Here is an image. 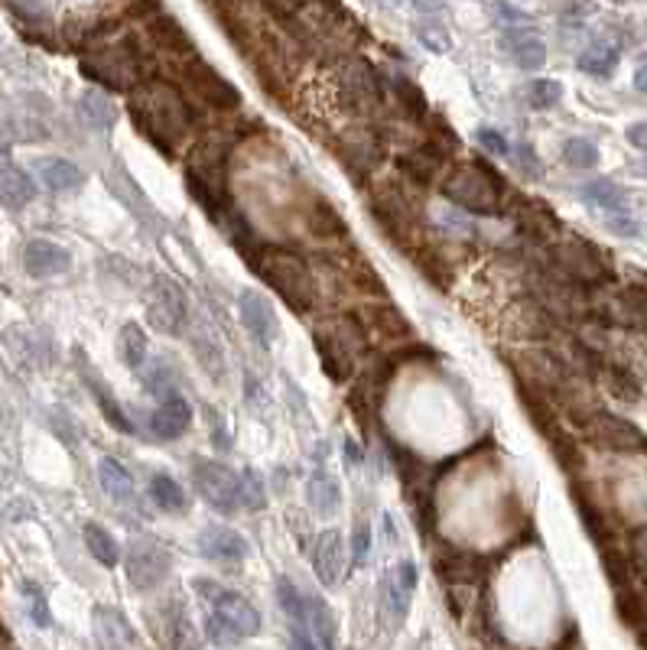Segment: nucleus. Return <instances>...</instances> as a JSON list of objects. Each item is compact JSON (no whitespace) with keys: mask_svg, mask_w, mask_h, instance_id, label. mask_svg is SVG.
Here are the masks:
<instances>
[{"mask_svg":"<svg viewBox=\"0 0 647 650\" xmlns=\"http://www.w3.org/2000/svg\"><path fill=\"white\" fill-rule=\"evenodd\" d=\"M127 111H131L140 134L163 153H176L196 124L192 104L170 82H144L137 91H131V108Z\"/></svg>","mask_w":647,"mask_h":650,"instance_id":"1","label":"nucleus"},{"mask_svg":"<svg viewBox=\"0 0 647 650\" xmlns=\"http://www.w3.org/2000/svg\"><path fill=\"white\" fill-rule=\"evenodd\" d=\"M251 264L257 270V277H261L296 316L313 312L319 286L303 257H296L293 251H280V247H261Z\"/></svg>","mask_w":647,"mask_h":650,"instance_id":"2","label":"nucleus"},{"mask_svg":"<svg viewBox=\"0 0 647 650\" xmlns=\"http://www.w3.org/2000/svg\"><path fill=\"white\" fill-rule=\"evenodd\" d=\"M82 72L111 91H137L144 82H150L144 69V52L131 33L88 49L82 56Z\"/></svg>","mask_w":647,"mask_h":650,"instance_id":"3","label":"nucleus"},{"mask_svg":"<svg viewBox=\"0 0 647 650\" xmlns=\"http://www.w3.org/2000/svg\"><path fill=\"white\" fill-rule=\"evenodd\" d=\"M225 169H228V143L225 140L205 137L192 147L189 163H186V182H189L192 199L202 202V208L212 218H222L228 212Z\"/></svg>","mask_w":647,"mask_h":650,"instance_id":"4","label":"nucleus"},{"mask_svg":"<svg viewBox=\"0 0 647 650\" xmlns=\"http://www.w3.org/2000/svg\"><path fill=\"white\" fill-rule=\"evenodd\" d=\"M368 332L355 316H335L326 329H316V351L322 358V368L332 381H348L355 374L361 355L368 351Z\"/></svg>","mask_w":647,"mask_h":650,"instance_id":"5","label":"nucleus"},{"mask_svg":"<svg viewBox=\"0 0 647 650\" xmlns=\"http://www.w3.org/2000/svg\"><path fill=\"white\" fill-rule=\"evenodd\" d=\"M443 195L469 215L495 218L501 212V182L485 166L465 163L443 182Z\"/></svg>","mask_w":647,"mask_h":650,"instance_id":"6","label":"nucleus"},{"mask_svg":"<svg viewBox=\"0 0 647 650\" xmlns=\"http://www.w3.org/2000/svg\"><path fill=\"white\" fill-rule=\"evenodd\" d=\"M335 98L345 111L358 117H371L384 104V78L365 59H348L332 75Z\"/></svg>","mask_w":647,"mask_h":650,"instance_id":"7","label":"nucleus"},{"mask_svg":"<svg viewBox=\"0 0 647 650\" xmlns=\"http://www.w3.org/2000/svg\"><path fill=\"white\" fill-rule=\"evenodd\" d=\"M371 215L387 231V238L400 247H410L420 234V212L413 199L397 186L394 179L381 182L371 195Z\"/></svg>","mask_w":647,"mask_h":650,"instance_id":"8","label":"nucleus"},{"mask_svg":"<svg viewBox=\"0 0 647 650\" xmlns=\"http://www.w3.org/2000/svg\"><path fill=\"white\" fill-rule=\"evenodd\" d=\"M170 569H173V553L163 540L150 537V533H137V537L127 540L124 572H127V582L137 592H153L157 585L166 582Z\"/></svg>","mask_w":647,"mask_h":650,"instance_id":"9","label":"nucleus"},{"mask_svg":"<svg viewBox=\"0 0 647 650\" xmlns=\"http://www.w3.org/2000/svg\"><path fill=\"white\" fill-rule=\"evenodd\" d=\"M192 589L212 605V615L218 621H225L238 637H254L257 631H261V611H257L241 592L225 589V585H218L212 579H196L192 582Z\"/></svg>","mask_w":647,"mask_h":650,"instance_id":"10","label":"nucleus"},{"mask_svg":"<svg viewBox=\"0 0 647 650\" xmlns=\"http://www.w3.org/2000/svg\"><path fill=\"white\" fill-rule=\"evenodd\" d=\"M179 78H183L189 95L196 98L199 104H205V108H212V111H235L241 104L238 85L228 82V78L218 72L215 65L205 62L202 56L192 59L189 65H183V69H179Z\"/></svg>","mask_w":647,"mask_h":650,"instance_id":"11","label":"nucleus"},{"mask_svg":"<svg viewBox=\"0 0 647 650\" xmlns=\"http://www.w3.org/2000/svg\"><path fill=\"white\" fill-rule=\"evenodd\" d=\"M147 319L163 335H179L189 319L186 290L173 277H166V273H157L147 286Z\"/></svg>","mask_w":647,"mask_h":650,"instance_id":"12","label":"nucleus"},{"mask_svg":"<svg viewBox=\"0 0 647 650\" xmlns=\"http://www.w3.org/2000/svg\"><path fill=\"white\" fill-rule=\"evenodd\" d=\"M192 481H196L199 498L212 507L215 514L238 511V472H231L225 462L215 459H192Z\"/></svg>","mask_w":647,"mask_h":650,"instance_id":"13","label":"nucleus"},{"mask_svg":"<svg viewBox=\"0 0 647 650\" xmlns=\"http://www.w3.org/2000/svg\"><path fill=\"white\" fill-rule=\"evenodd\" d=\"M550 254H553L556 270H560L569 283L592 286V283H599V280L608 277L602 254L595 251L592 244L579 241V238H566V241H560V244H553Z\"/></svg>","mask_w":647,"mask_h":650,"instance_id":"14","label":"nucleus"},{"mask_svg":"<svg viewBox=\"0 0 647 650\" xmlns=\"http://www.w3.org/2000/svg\"><path fill=\"white\" fill-rule=\"evenodd\" d=\"M586 436L602 449H615V452H641L647 449V436L638 426L621 420L615 413H592L586 420Z\"/></svg>","mask_w":647,"mask_h":650,"instance_id":"15","label":"nucleus"},{"mask_svg":"<svg viewBox=\"0 0 647 650\" xmlns=\"http://www.w3.org/2000/svg\"><path fill=\"white\" fill-rule=\"evenodd\" d=\"M238 319L264 348L274 345L280 338V322H277V309L274 303L261 293V290H241L238 293Z\"/></svg>","mask_w":647,"mask_h":650,"instance_id":"16","label":"nucleus"},{"mask_svg":"<svg viewBox=\"0 0 647 650\" xmlns=\"http://www.w3.org/2000/svg\"><path fill=\"white\" fill-rule=\"evenodd\" d=\"M92 634H95L98 650H134L137 647V634L131 628V621H127L121 608H111V605H95Z\"/></svg>","mask_w":647,"mask_h":650,"instance_id":"17","label":"nucleus"},{"mask_svg":"<svg viewBox=\"0 0 647 650\" xmlns=\"http://www.w3.org/2000/svg\"><path fill=\"white\" fill-rule=\"evenodd\" d=\"M196 550L199 556L212 559V563H241V559H248L251 543L238 530H231L225 524H212L199 533Z\"/></svg>","mask_w":647,"mask_h":650,"instance_id":"18","label":"nucleus"},{"mask_svg":"<svg viewBox=\"0 0 647 650\" xmlns=\"http://www.w3.org/2000/svg\"><path fill=\"white\" fill-rule=\"evenodd\" d=\"M417 589V563L413 559H400L394 569L384 572L381 579V598L394 621H404L410 611V595Z\"/></svg>","mask_w":647,"mask_h":650,"instance_id":"19","label":"nucleus"},{"mask_svg":"<svg viewBox=\"0 0 647 650\" xmlns=\"http://www.w3.org/2000/svg\"><path fill=\"white\" fill-rule=\"evenodd\" d=\"M23 267H27L30 277L36 280H49V277H62V273L72 270V254L56 241L36 238L23 247Z\"/></svg>","mask_w":647,"mask_h":650,"instance_id":"20","label":"nucleus"},{"mask_svg":"<svg viewBox=\"0 0 647 650\" xmlns=\"http://www.w3.org/2000/svg\"><path fill=\"white\" fill-rule=\"evenodd\" d=\"M339 156H342V163L352 166L358 176H368L384 156V137L374 134V130H368V127H358L339 143Z\"/></svg>","mask_w":647,"mask_h":650,"instance_id":"21","label":"nucleus"},{"mask_svg":"<svg viewBox=\"0 0 647 650\" xmlns=\"http://www.w3.org/2000/svg\"><path fill=\"white\" fill-rule=\"evenodd\" d=\"M313 569H316V579L332 589V585L342 582V572H345V540L339 530H322L316 537L313 546Z\"/></svg>","mask_w":647,"mask_h":650,"instance_id":"22","label":"nucleus"},{"mask_svg":"<svg viewBox=\"0 0 647 650\" xmlns=\"http://www.w3.org/2000/svg\"><path fill=\"white\" fill-rule=\"evenodd\" d=\"M189 426H192V407H189V400L179 397V394L170 397V400H163L147 420L150 436L160 439V442H173L179 436H186Z\"/></svg>","mask_w":647,"mask_h":650,"instance_id":"23","label":"nucleus"},{"mask_svg":"<svg viewBox=\"0 0 647 650\" xmlns=\"http://www.w3.org/2000/svg\"><path fill=\"white\" fill-rule=\"evenodd\" d=\"M449 160V156L436 147V143H420V147H413L410 153L400 156V173H404L413 186H430V182L439 179V173H443V163Z\"/></svg>","mask_w":647,"mask_h":650,"instance_id":"24","label":"nucleus"},{"mask_svg":"<svg viewBox=\"0 0 647 650\" xmlns=\"http://www.w3.org/2000/svg\"><path fill=\"white\" fill-rule=\"evenodd\" d=\"M300 215H303L306 231L319 241H335L345 234V221L339 215V208H335L329 199H322V195H309L300 208Z\"/></svg>","mask_w":647,"mask_h":650,"instance_id":"25","label":"nucleus"},{"mask_svg":"<svg viewBox=\"0 0 647 650\" xmlns=\"http://www.w3.org/2000/svg\"><path fill=\"white\" fill-rule=\"evenodd\" d=\"M358 319L365 325L368 338L381 335V342H410L413 338L410 322L400 316V309L394 306H371L365 309V316H358Z\"/></svg>","mask_w":647,"mask_h":650,"instance_id":"26","label":"nucleus"},{"mask_svg":"<svg viewBox=\"0 0 647 650\" xmlns=\"http://www.w3.org/2000/svg\"><path fill=\"white\" fill-rule=\"evenodd\" d=\"M504 49H508V59L524 72H537L540 65L547 62V46H543V39H537L527 26L504 30Z\"/></svg>","mask_w":647,"mask_h":650,"instance_id":"27","label":"nucleus"},{"mask_svg":"<svg viewBox=\"0 0 647 650\" xmlns=\"http://www.w3.org/2000/svg\"><path fill=\"white\" fill-rule=\"evenodd\" d=\"M436 569H439V576L452 585H469V582L482 579V556L459 550V546H449V550L436 556Z\"/></svg>","mask_w":647,"mask_h":650,"instance_id":"28","label":"nucleus"},{"mask_svg":"<svg viewBox=\"0 0 647 650\" xmlns=\"http://www.w3.org/2000/svg\"><path fill=\"white\" fill-rule=\"evenodd\" d=\"M306 501L319 517H335V514H339V507H342L339 478L329 475L326 468H316V472L309 475V481H306Z\"/></svg>","mask_w":647,"mask_h":650,"instance_id":"29","label":"nucleus"},{"mask_svg":"<svg viewBox=\"0 0 647 650\" xmlns=\"http://www.w3.org/2000/svg\"><path fill=\"white\" fill-rule=\"evenodd\" d=\"M82 377H85V384L92 387V397L98 400V407H101V413H105V420H108V426L111 429H118V433H134V423L127 420V413H124V407L118 400H114V394H111V387L101 381V374L95 371L92 374V368L82 361Z\"/></svg>","mask_w":647,"mask_h":650,"instance_id":"30","label":"nucleus"},{"mask_svg":"<svg viewBox=\"0 0 647 650\" xmlns=\"http://www.w3.org/2000/svg\"><path fill=\"white\" fill-rule=\"evenodd\" d=\"M98 481L105 494L114 501V504H134L137 501V488H134V475L127 472V468L105 455V459L98 462Z\"/></svg>","mask_w":647,"mask_h":650,"instance_id":"31","label":"nucleus"},{"mask_svg":"<svg viewBox=\"0 0 647 650\" xmlns=\"http://www.w3.org/2000/svg\"><path fill=\"white\" fill-rule=\"evenodd\" d=\"M36 199V186L33 179L23 173L17 163L0 160V202L7 208H23Z\"/></svg>","mask_w":647,"mask_h":650,"instance_id":"32","label":"nucleus"},{"mask_svg":"<svg viewBox=\"0 0 647 650\" xmlns=\"http://www.w3.org/2000/svg\"><path fill=\"white\" fill-rule=\"evenodd\" d=\"M40 179H43V186L49 192H62V195H66V192H79L85 186L82 166H75L72 160H59V156L40 163Z\"/></svg>","mask_w":647,"mask_h":650,"instance_id":"33","label":"nucleus"},{"mask_svg":"<svg viewBox=\"0 0 647 650\" xmlns=\"http://www.w3.org/2000/svg\"><path fill=\"white\" fill-rule=\"evenodd\" d=\"M150 501L160 507L163 514H186L189 507V494L173 475H153L150 478Z\"/></svg>","mask_w":647,"mask_h":650,"instance_id":"34","label":"nucleus"},{"mask_svg":"<svg viewBox=\"0 0 647 650\" xmlns=\"http://www.w3.org/2000/svg\"><path fill=\"white\" fill-rule=\"evenodd\" d=\"M306 624H313L316 641L326 650H332L335 641H339V624H335L332 608L319 595H306Z\"/></svg>","mask_w":647,"mask_h":650,"instance_id":"35","label":"nucleus"},{"mask_svg":"<svg viewBox=\"0 0 647 650\" xmlns=\"http://www.w3.org/2000/svg\"><path fill=\"white\" fill-rule=\"evenodd\" d=\"M579 195L589 205L605 208L608 215L625 212V189H621L618 182H612V179H592V182H586V186L579 189Z\"/></svg>","mask_w":647,"mask_h":650,"instance_id":"36","label":"nucleus"},{"mask_svg":"<svg viewBox=\"0 0 647 650\" xmlns=\"http://www.w3.org/2000/svg\"><path fill=\"white\" fill-rule=\"evenodd\" d=\"M82 540H85V546H88V553H92L101 566L114 569V566L121 563V546H118V540H114L111 533L101 527V524H85Z\"/></svg>","mask_w":647,"mask_h":650,"instance_id":"37","label":"nucleus"},{"mask_svg":"<svg viewBox=\"0 0 647 650\" xmlns=\"http://www.w3.org/2000/svg\"><path fill=\"white\" fill-rule=\"evenodd\" d=\"M118 351L131 371H140L147 361V332L137 322H124L118 332Z\"/></svg>","mask_w":647,"mask_h":650,"instance_id":"38","label":"nucleus"},{"mask_svg":"<svg viewBox=\"0 0 647 650\" xmlns=\"http://www.w3.org/2000/svg\"><path fill=\"white\" fill-rule=\"evenodd\" d=\"M576 65L582 72H589L595 78H605V75H612L615 72V65H618V46L612 43H592L579 52V59Z\"/></svg>","mask_w":647,"mask_h":650,"instance_id":"39","label":"nucleus"},{"mask_svg":"<svg viewBox=\"0 0 647 650\" xmlns=\"http://www.w3.org/2000/svg\"><path fill=\"white\" fill-rule=\"evenodd\" d=\"M517 225H521L527 234H534V238H543L550 228H560V225H556L553 212H550V205L534 202V199H527L521 212H517Z\"/></svg>","mask_w":647,"mask_h":650,"instance_id":"40","label":"nucleus"},{"mask_svg":"<svg viewBox=\"0 0 647 650\" xmlns=\"http://www.w3.org/2000/svg\"><path fill=\"white\" fill-rule=\"evenodd\" d=\"M238 504L248 507V511H264L267 507V488L257 468H244L238 475Z\"/></svg>","mask_w":647,"mask_h":650,"instance_id":"41","label":"nucleus"},{"mask_svg":"<svg viewBox=\"0 0 647 650\" xmlns=\"http://www.w3.org/2000/svg\"><path fill=\"white\" fill-rule=\"evenodd\" d=\"M524 98L534 111H550L563 101V85L553 82V78H534V82L524 88Z\"/></svg>","mask_w":647,"mask_h":650,"instance_id":"42","label":"nucleus"},{"mask_svg":"<svg viewBox=\"0 0 647 650\" xmlns=\"http://www.w3.org/2000/svg\"><path fill=\"white\" fill-rule=\"evenodd\" d=\"M277 602L293 624H306V595L287 576H277Z\"/></svg>","mask_w":647,"mask_h":650,"instance_id":"43","label":"nucleus"},{"mask_svg":"<svg viewBox=\"0 0 647 650\" xmlns=\"http://www.w3.org/2000/svg\"><path fill=\"white\" fill-rule=\"evenodd\" d=\"M563 160L573 169H592L599 166V147L586 137H573L563 143Z\"/></svg>","mask_w":647,"mask_h":650,"instance_id":"44","label":"nucleus"},{"mask_svg":"<svg viewBox=\"0 0 647 650\" xmlns=\"http://www.w3.org/2000/svg\"><path fill=\"white\" fill-rule=\"evenodd\" d=\"M147 390L153 397H160V403L163 400H170V397H176V384H173V368L166 364V358H157L150 364V374H147Z\"/></svg>","mask_w":647,"mask_h":650,"instance_id":"45","label":"nucleus"},{"mask_svg":"<svg viewBox=\"0 0 647 650\" xmlns=\"http://www.w3.org/2000/svg\"><path fill=\"white\" fill-rule=\"evenodd\" d=\"M82 111H85V117H88V121H92L95 127H111L114 117H118L114 104L108 101V95H101V91H85Z\"/></svg>","mask_w":647,"mask_h":650,"instance_id":"46","label":"nucleus"},{"mask_svg":"<svg viewBox=\"0 0 647 650\" xmlns=\"http://www.w3.org/2000/svg\"><path fill=\"white\" fill-rule=\"evenodd\" d=\"M23 595H27V611L36 628H49L53 624V611H49V598L36 582H23Z\"/></svg>","mask_w":647,"mask_h":650,"instance_id":"47","label":"nucleus"},{"mask_svg":"<svg viewBox=\"0 0 647 650\" xmlns=\"http://www.w3.org/2000/svg\"><path fill=\"white\" fill-rule=\"evenodd\" d=\"M352 563L355 566H365L368 563V553H371V524L368 520H358L352 527Z\"/></svg>","mask_w":647,"mask_h":650,"instance_id":"48","label":"nucleus"},{"mask_svg":"<svg viewBox=\"0 0 647 650\" xmlns=\"http://www.w3.org/2000/svg\"><path fill=\"white\" fill-rule=\"evenodd\" d=\"M205 637H209V641L218 644V647H231V644H238V641H241V637H238L235 631H231L225 621H218L215 615L205 618Z\"/></svg>","mask_w":647,"mask_h":650,"instance_id":"49","label":"nucleus"},{"mask_svg":"<svg viewBox=\"0 0 647 650\" xmlns=\"http://www.w3.org/2000/svg\"><path fill=\"white\" fill-rule=\"evenodd\" d=\"M495 17L501 20V26L504 30H517V26H527L530 23V13L527 10H521V7H508V4H491L488 7Z\"/></svg>","mask_w":647,"mask_h":650,"instance_id":"50","label":"nucleus"},{"mask_svg":"<svg viewBox=\"0 0 647 650\" xmlns=\"http://www.w3.org/2000/svg\"><path fill=\"white\" fill-rule=\"evenodd\" d=\"M478 143L491 153V156H508L511 153V143L504 140V134L501 130H495V127H482L478 130Z\"/></svg>","mask_w":647,"mask_h":650,"instance_id":"51","label":"nucleus"},{"mask_svg":"<svg viewBox=\"0 0 647 650\" xmlns=\"http://www.w3.org/2000/svg\"><path fill=\"white\" fill-rule=\"evenodd\" d=\"M511 156H514V163L521 166L527 176H540V160L534 156V150L527 147V143H521V147H514Z\"/></svg>","mask_w":647,"mask_h":650,"instance_id":"52","label":"nucleus"},{"mask_svg":"<svg viewBox=\"0 0 647 650\" xmlns=\"http://www.w3.org/2000/svg\"><path fill=\"white\" fill-rule=\"evenodd\" d=\"M605 225L612 228L615 234H625V238H634V234H638V221H634L631 215H625V212L608 215V218H605Z\"/></svg>","mask_w":647,"mask_h":650,"instance_id":"53","label":"nucleus"},{"mask_svg":"<svg viewBox=\"0 0 647 650\" xmlns=\"http://www.w3.org/2000/svg\"><path fill=\"white\" fill-rule=\"evenodd\" d=\"M628 143H631V147H638V150H647V121L628 127Z\"/></svg>","mask_w":647,"mask_h":650,"instance_id":"54","label":"nucleus"},{"mask_svg":"<svg viewBox=\"0 0 647 650\" xmlns=\"http://www.w3.org/2000/svg\"><path fill=\"white\" fill-rule=\"evenodd\" d=\"M290 650H316V644L300 631V624H293V631H290Z\"/></svg>","mask_w":647,"mask_h":650,"instance_id":"55","label":"nucleus"},{"mask_svg":"<svg viewBox=\"0 0 647 650\" xmlns=\"http://www.w3.org/2000/svg\"><path fill=\"white\" fill-rule=\"evenodd\" d=\"M361 459H365V455H361V446H358L352 436H348L345 439V462L348 465H361Z\"/></svg>","mask_w":647,"mask_h":650,"instance_id":"56","label":"nucleus"},{"mask_svg":"<svg viewBox=\"0 0 647 650\" xmlns=\"http://www.w3.org/2000/svg\"><path fill=\"white\" fill-rule=\"evenodd\" d=\"M634 88L644 91V95H647V59L638 65V69H634Z\"/></svg>","mask_w":647,"mask_h":650,"instance_id":"57","label":"nucleus"},{"mask_svg":"<svg viewBox=\"0 0 647 650\" xmlns=\"http://www.w3.org/2000/svg\"><path fill=\"white\" fill-rule=\"evenodd\" d=\"M638 169H641V173H644V176H647V160H644V163H641V166H638Z\"/></svg>","mask_w":647,"mask_h":650,"instance_id":"58","label":"nucleus"}]
</instances>
